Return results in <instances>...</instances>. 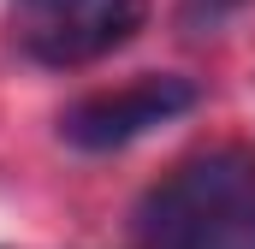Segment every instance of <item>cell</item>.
Here are the masks:
<instances>
[{"mask_svg": "<svg viewBox=\"0 0 255 249\" xmlns=\"http://www.w3.org/2000/svg\"><path fill=\"white\" fill-rule=\"evenodd\" d=\"M148 249H255V154L208 148L184 160L136 208Z\"/></svg>", "mask_w": 255, "mask_h": 249, "instance_id": "cell-1", "label": "cell"}, {"mask_svg": "<svg viewBox=\"0 0 255 249\" xmlns=\"http://www.w3.org/2000/svg\"><path fill=\"white\" fill-rule=\"evenodd\" d=\"M148 0H12V42L36 65H89L142 30Z\"/></svg>", "mask_w": 255, "mask_h": 249, "instance_id": "cell-2", "label": "cell"}, {"mask_svg": "<svg viewBox=\"0 0 255 249\" xmlns=\"http://www.w3.org/2000/svg\"><path fill=\"white\" fill-rule=\"evenodd\" d=\"M190 107H196L190 77H136L125 89H107V95H89V101L65 107L60 136L83 154H107V148H125V142L148 136L154 124L178 119Z\"/></svg>", "mask_w": 255, "mask_h": 249, "instance_id": "cell-3", "label": "cell"}, {"mask_svg": "<svg viewBox=\"0 0 255 249\" xmlns=\"http://www.w3.org/2000/svg\"><path fill=\"white\" fill-rule=\"evenodd\" d=\"M244 0H184V30H214L238 12Z\"/></svg>", "mask_w": 255, "mask_h": 249, "instance_id": "cell-4", "label": "cell"}]
</instances>
